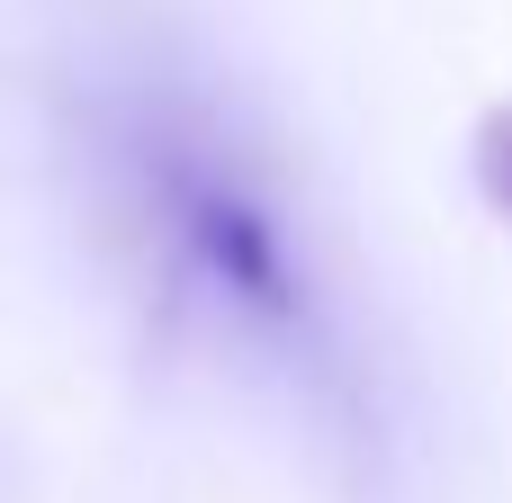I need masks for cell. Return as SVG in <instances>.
<instances>
[{
	"label": "cell",
	"mask_w": 512,
	"mask_h": 503,
	"mask_svg": "<svg viewBox=\"0 0 512 503\" xmlns=\"http://www.w3.org/2000/svg\"><path fill=\"white\" fill-rule=\"evenodd\" d=\"M468 162H477V189H486V207L512 225V99L477 117V144H468Z\"/></svg>",
	"instance_id": "obj_2"
},
{
	"label": "cell",
	"mask_w": 512,
	"mask_h": 503,
	"mask_svg": "<svg viewBox=\"0 0 512 503\" xmlns=\"http://www.w3.org/2000/svg\"><path fill=\"white\" fill-rule=\"evenodd\" d=\"M162 207H171L180 243L198 252V270H207L225 297H243V306H252V315H270V324H297L306 288H297V270H288L279 216H270L234 171H216V162H171Z\"/></svg>",
	"instance_id": "obj_1"
}]
</instances>
